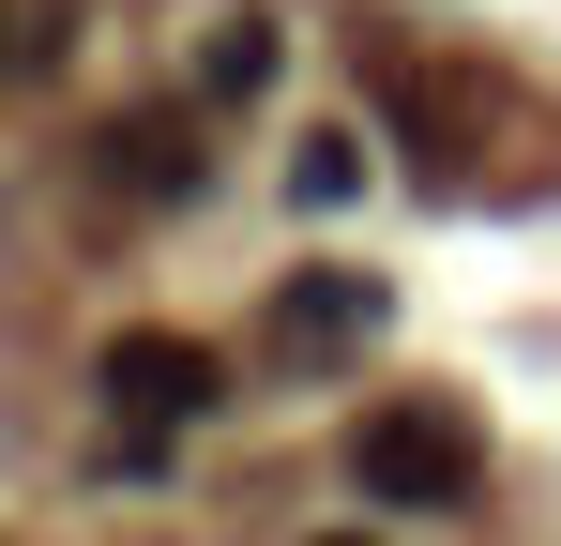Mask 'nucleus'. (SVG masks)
Listing matches in <instances>:
<instances>
[{"instance_id":"1","label":"nucleus","mask_w":561,"mask_h":546,"mask_svg":"<svg viewBox=\"0 0 561 546\" xmlns=\"http://www.w3.org/2000/svg\"><path fill=\"white\" fill-rule=\"evenodd\" d=\"M350 470H365V501H470L485 486V441H470V410L456 395H394V410H365L350 425Z\"/></svg>"},{"instance_id":"2","label":"nucleus","mask_w":561,"mask_h":546,"mask_svg":"<svg viewBox=\"0 0 561 546\" xmlns=\"http://www.w3.org/2000/svg\"><path fill=\"white\" fill-rule=\"evenodd\" d=\"M106 410L137 425V441H168V425H197L213 395H228V350H197V334H106Z\"/></svg>"},{"instance_id":"3","label":"nucleus","mask_w":561,"mask_h":546,"mask_svg":"<svg viewBox=\"0 0 561 546\" xmlns=\"http://www.w3.org/2000/svg\"><path fill=\"white\" fill-rule=\"evenodd\" d=\"M197 168H213V137H197L183 91H168V106H106V122H92V182H106V197H197Z\"/></svg>"},{"instance_id":"4","label":"nucleus","mask_w":561,"mask_h":546,"mask_svg":"<svg viewBox=\"0 0 561 546\" xmlns=\"http://www.w3.org/2000/svg\"><path fill=\"white\" fill-rule=\"evenodd\" d=\"M365 334H379V288H365V273H288V288H274V350L288 364H350Z\"/></svg>"},{"instance_id":"5","label":"nucleus","mask_w":561,"mask_h":546,"mask_svg":"<svg viewBox=\"0 0 561 546\" xmlns=\"http://www.w3.org/2000/svg\"><path fill=\"white\" fill-rule=\"evenodd\" d=\"M379 106H394L425 152H470V137H485V91H470V77H440V61H379Z\"/></svg>"},{"instance_id":"6","label":"nucleus","mask_w":561,"mask_h":546,"mask_svg":"<svg viewBox=\"0 0 561 546\" xmlns=\"http://www.w3.org/2000/svg\"><path fill=\"white\" fill-rule=\"evenodd\" d=\"M274 61H288L274 15H213V46H197V106H259V91H274Z\"/></svg>"},{"instance_id":"7","label":"nucleus","mask_w":561,"mask_h":546,"mask_svg":"<svg viewBox=\"0 0 561 546\" xmlns=\"http://www.w3.org/2000/svg\"><path fill=\"white\" fill-rule=\"evenodd\" d=\"M288 197H304V213H350V197H365V122H304V137H288Z\"/></svg>"},{"instance_id":"8","label":"nucleus","mask_w":561,"mask_h":546,"mask_svg":"<svg viewBox=\"0 0 561 546\" xmlns=\"http://www.w3.org/2000/svg\"><path fill=\"white\" fill-rule=\"evenodd\" d=\"M15 46H31V15H15V0H0V77H15Z\"/></svg>"},{"instance_id":"9","label":"nucleus","mask_w":561,"mask_h":546,"mask_svg":"<svg viewBox=\"0 0 561 546\" xmlns=\"http://www.w3.org/2000/svg\"><path fill=\"white\" fill-rule=\"evenodd\" d=\"M304 546H379V532H304Z\"/></svg>"}]
</instances>
